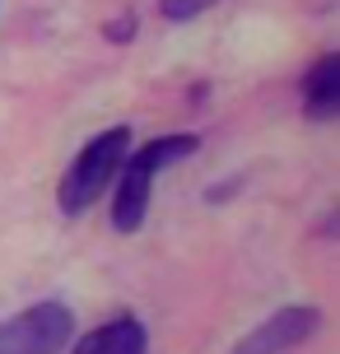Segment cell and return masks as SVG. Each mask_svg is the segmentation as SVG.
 <instances>
[{
  "instance_id": "1",
  "label": "cell",
  "mask_w": 340,
  "mask_h": 354,
  "mask_svg": "<svg viewBox=\"0 0 340 354\" xmlns=\"http://www.w3.org/2000/svg\"><path fill=\"white\" fill-rule=\"evenodd\" d=\"M126 154H131V131L126 126H112L103 136H93L79 154L70 159L66 177H61V210L66 214H84L98 201V196L112 187V177L122 173Z\"/></svg>"
},
{
  "instance_id": "5",
  "label": "cell",
  "mask_w": 340,
  "mask_h": 354,
  "mask_svg": "<svg viewBox=\"0 0 340 354\" xmlns=\"http://www.w3.org/2000/svg\"><path fill=\"white\" fill-rule=\"evenodd\" d=\"M149 336H144V326L135 317H112L103 326H93L89 336L70 340L66 350L70 354H144Z\"/></svg>"
},
{
  "instance_id": "7",
  "label": "cell",
  "mask_w": 340,
  "mask_h": 354,
  "mask_svg": "<svg viewBox=\"0 0 340 354\" xmlns=\"http://www.w3.org/2000/svg\"><path fill=\"white\" fill-rule=\"evenodd\" d=\"M200 149V136H187V131H178V136H159V140H149L144 149H135L131 159H140L149 173H163V168H173V163L191 159Z\"/></svg>"
},
{
  "instance_id": "4",
  "label": "cell",
  "mask_w": 340,
  "mask_h": 354,
  "mask_svg": "<svg viewBox=\"0 0 340 354\" xmlns=\"http://www.w3.org/2000/svg\"><path fill=\"white\" fill-rule=\"evenodd\" d=\"M112 182H117V196H112V229H117V233H135L144 224V210H149L154 173H149L140 159H131V154H126L122 173L112 177Z\"/></svg>"
},
{
  "instance_id": "9",
  "label": "cell",
  "mask_w": 340,
  "mask_h": 354,
  "mask_svg": "<svg viewBox=\"0 0 340 354\" xmlns=\"http://www.w3.org/2000/svg\"><path fill=\"white\" fill-rule=\"evenodd\" d=\"M103 33H108V37H112V42H126V37L135 33V19L126 15V19H122V24H117V19H112V24H108V28H103Z\"/></svg>"
},
{
  "instance_id": "3",
  "label": "cell",
  "mask_w": 340,
  "mask_h": 354,
  "mask_svg": "<svg viewBox=\"0 0 340 354\" xmlns=\"http://www.w3.org/2000/svg\"><path fill=\"white\" fill-rule=\"evenodd\" d=\"M317 308L312 303H289V308H280L275 317H266L256 331H247V336L233 345V354H285L294 350V345H303L312 331H317Z\"/></svg>"
},
{
  "instance_id": "6",
  "label": "cell",
  "mask_w": 340,
  "mask_h": 354,
  "mask_svg": "<svg viewBox=\"0 0 340 354\" xmlns=\"http://www.w3.org/2000/svg\"><path fill=\"white\" fill-rule=\"evenodd\" d=\"M303 112L312 122H331L340 112V56L326 52L303 75Z\"/></svg>"
},
{
  "instance_id": "2",
  "label": "cell",
  "mask_w": 340,
  "mask_h": 354,
  "mask_svg": "<svg viewBox=\"0 0 340 354\" xmlns=\"http://www.w3.org/2000/svg\"><path fill=\"white\" fill-rule=\"evenodd\" d=\"M75 340V317L61 303H33L0 326V354H61Z\"/></svg>"
},
{
  "instance_id": "8",
  "label": "cell",
  "mask_w": 340,
  "mask_h": 354,
  "mask_svg": "<svg viewBox=\"0 0 340 354\" xmlns=\"http://www.w3.org/2000/svg\"><path fill=\"white\" fill-rule=\"evenodd\" d=\"M210 5H215V0H159V15L182 24V19H196L200 10H210Z\"/></svg>"
}]
</instances>
